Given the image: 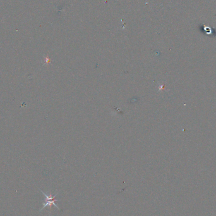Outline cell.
<instances>
[{
    "mask_svg": "<svg viewBox=\"0 0 216 216\" xmlns=\"http://www.w3.org/2000/svg\"><path fill=\"white\" fill-rule=\"evenodd\" d=\"M42 193L44 195L45 197V203L43 204V208L41 209V210H42L43 209H44L45 207H46L47 206H51V205H54L56 208H57L58 209H59V208L58 207V205L55 203L56 202H57L58 200H56L55 199V197L56 196L58 195V193L55 194L54 196H52L51 194H49V195H48L46 193H45L44 192H43L42 190H41Z\"/></svg>",
    "mask_w": 216,
    "mask_h": 216,
    "instance_id": "obj_1",
    "label": "cell"
}]
</instances>
